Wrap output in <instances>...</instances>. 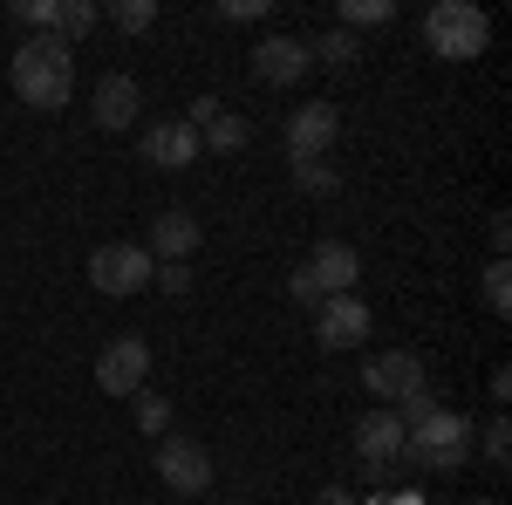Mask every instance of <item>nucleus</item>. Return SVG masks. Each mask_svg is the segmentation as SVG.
<instances>
[{
  "mask_svg": "<svg viewBox=\"0 0 512 505\" xmlns=\"http://www.w3.org/2000/svg\"><path fill=\"white\" fill-rule=\"evenodd\" d=\"M424 48H431L437 62H478L492 48L485 7H472V0H437L431 14H424Z\"/></svg>",
  "mask_w": 512,
  "mask_h": 505,
  "instance_id": "2",
  "label": "nucleus"
},
{
  "mask_svg": "<svg viewBox=\"0 0 512 505\" xmlns=\"http://www.w3.org/2000/svg\"><path fill=\"white\" fill-rule=\"evenodd\" d=\"M390 21H396L390 0H342V28H349V35L355 28H390Z\"/></svg>",
  "mask_w": 512,
  "mask_h": 505,
  "instance_id": "22",
  "label": "nucleus"
},
{
  "mask_svg": "<svg viewBox=\"0 0 512 505\" xmlns=\"http://www.w3.org/2000/svg\"><path fill=\"white\" fill-rule=\"evenodd\" d=\"M506 246H512V226H506V212L492 219V260H506Z\"/></svg>",
  "mask_w": 512,
  "mask_h": 505,
  "instance_id": "29",
  "label": "nucleus"
},
{
  "mask_svg": "<svg viewBox=\"0 0 512 505\" xmlns=\"http://www.w3.org/2000/svg\"><path fill=\"white\" fill-rule=\"evenodd\" d=\"M335 137H342V110H335V103H301V110L287 117V157H294V164L321 157Z\"/></svg>",
  "mask_w": 512,
  "mask_h": 505,
  "instance_id": "10",
  "label": "nucleus"
},
{
  "mask_svg": "<svg viewBox=\"0 0 512 505\" xmlns=\"http://www.w3.org/2000/svg\"><path fill=\"white\" fill-rule=\"evenodd\" d=\"M294 185H301L308 198H335V192H342V171L321 164V157H308V164H294Z\"/></svg>",
  "mask_w": 512,
  "mask_h": 505,
  "instance_id": "20",
  "label": "nucleus"
},
{
  "mask_svg": "<svg viewBox=\"0 0 512 505\" xmlns=\"http://www.w3.org/2000/svg\"><path fill=\"white\" fill-rule=\"evenodd\" d=\"M478 451H485V465H492V471H506V465H512V424H506V410H499L492 424L478 430Z\"/></svg>",
  "mask_w": 512,
  "mask_h": 505,
  "instance_id": "21",
  "label": "nucleus"
},
{
  "mask_svg": "<svg viewBox=\"0 0 512 505\" xmlns=\"http://www.w3.org/2000/svg\"><path fill=\"white\" fill-rule=\"evenodd\" d=\"M151 280H158L164 294H192V260H171V267H158Z\"/></svg>",
  "mask_w": 512,
  "mask_h": 505,
  "instance_id": "26",
  "label": "nucleus"
},
{
  "mask_svg": "<svg viewBox=\"0 0 512 505\" xmlns=\"http://www.w3.org/2000/svg\"><path fill=\"white\" fill-rule=\"evenodd\" d=\"M403 458L424 471H458L472 458V424L458 417V410H431V417H417L410 437H403Z\"/></svg>",
  "mask_w": 512,
  "mask_h": 505,
  "instance_id": "4",
  "label": "nucleus"
},
{
  "mask_svg": "<svg viewBox=\"0 0 512 505\" xmlns=\"http://www.w3.org/2000/svg\"><path fill=\"white\" fill-rule=\"evenodd\" d=\"M7 82H14V96L28 110H69V96H76V48L55 35H28L14 48V62H7Z\"/></svg>",
  "mask_w": 512,
  "mask_h": 505,
  "instance_id": "1",
  "label": "nucleus"
},
{
  "mask_svg": "<svg viewBox=\"0 0 512 505\" xmlns=\"http://www.w3.org/2000/svg\"><path fill=\"white\" fill-rule=\"evenodd\" d=\"M362 335H369V301H362V294H335V301H321V321H315L321 349H362Z\"/></svg>",
  "mask_w": 512,
  "mask_h": 505,
  "instance_id": "13",
  "label": "nucleus"
},
{
  "mask_svg": "<svg viewBox=\"0 0 512 505\" xmlns=\"http://www.w3.org/2000/svg\"><path fill=\"white\" fill-rule=\"evenodd\" d=\"M485 308L499 314V321L512 314V267H506V260H492V267H485Z\"/></svg>",
  "mask_w": 512,
  "mask_h": 505,
  "instance_id": "23",
  "label": "nucleus"
},
{
  "mask_svg": "<svg viewBox=\"0 0 512 505\" xmlns=\"http://www.w3.org/2000/svg\"><path fill=\"white\" fill-rule=\"evenodd\" d=\"M144 157L158 164V171H185V164H198V130L185 117H164L144 130Z\"/></svg>",
  "mask_w": 512,
  "mask_h": 505,
  "instance_id": "15",
  "label": "nucleus"
},
{
  "mask_svg": "<svg viewBox=\"0 0 512 505\" xmlns=\"http://www.w3.org/2000/svg\"><path fill=\"white\" fill-rule=\"evenodd\" d=\"M465 505H499V499H465Z\"/></svg>",
  "mask_w": 512,
  "mask_h": 505,
  "instance_id": "31",
  "label": "nucleus"
},
{
  "mask_svg": "<svg viewBox=\"0 0 512 505\" xmlns=\"http://www.w3.org/2000/svg\"><path fill=\"white\" fill-rule=\"evenodd\" d=\"M308 41H294V35H267L260 48H253V82H267V89H294V82L308 76Z\"/></svg>",
  "mask_w": 512,
  "mask_h": 505,
  "instance_id": "11",
  "label": "nucleus"
},
{
  "mask_svg": "<svg viewBox=\"0 0 512 505\" xmlns=\"http://www.w3.org/2000/svg\"><path fill=\"white\" fill-rule=\"evenodd\" d=\"M14 21L35 28V35H48V28H55V0H14Z\"/></svg>",
  "mask_w": 512,
  "mask_h": 505,
  "instance_id": "25",
  "label": "nucleus"
},
{
  "mask_svg": "<svg viewBox=\"0 0 512 505\" xmlns=\"http://www.w3.org/2000/svg\"><path fill=\"white\" fill-rule=\"evenodd\" d=\"M315 505H355V492H349V485H321Z\"/></svg>",
  "mask_w": 512,
  "mask_h": 505,
  "instance_id": "30",
  "label": "nucleus"
},
{
  "mask_svg": "<svg viewBox=\"0 0 512 505\" xmlns=\"http://www.w3.org/2000/svg\"><path fill=\"white\" fill-rule=\"evenodd\" d=\"M308 55H315V62H328V69H349L355 55H362V41H355L349 28H328L321 41H308Z\"/></svg>",
  "mask_w": 512,
  "mask_h": 505,
  "instance_id": "19",
  "label": "nucleus"
},
{
  "mask_svg": "<svg viewBox=\"0 0 512 505\" xmlns=\"http://www.w3.org/2000/svg\"><path fill=\"white\" fill-rule=\"evenodd\" d=\"M137 110H144V89H137L130 76H103L96 89H89V117H96V130H130Z\"/></svg>",
  "mask_w": 512,
  "mask_h": 505,
  "instance_id": "14",
  "label": "nucleus"
},
{
  "mask_svg": "<svg viewBox=\"0 0 512 505\" xmlns=\"http://www.w3.org/2000/svg\"><path fill=\"white\" fill-rule=\"evenodd\" d=\"M212 117H219V96H198V103H192V117H185V123H192V130H205Z\"/></svg>",
  "mask_w": 512,
  "mask_h": 505,
  "instance_id": "28",
  "label": "nucleus"
},
{
  "mask_svg": "<svg viewBox=\"0 0 512 505\" xmlns=\"http://www.w3.org/2000/svg\"><path fill=\"white\" fill-rule=\"evenodd\" d=\"M110 14H117V28H123V35H144V28L158 21V0H117Z\"/></svg>",
  "mask_w": 512,
  "mask_h": 505,
  "instance_id": "24",
  "label": "nucleus"
},
{
  "mask_svg": "<svg viewBox=\"0 0 512 505\" xmlns=\"http://www.w3.org/2000/svg\"><path fill=\"white\" fill-rule=\"evenodd\" d=\"M362 389H376L383 403H403V396H417L424 383V362H417V349H383L362 362Z\"/></svg>",
  "mask_w": 512,
  "mask_h": 505,
  "instance_id": "9",
  "label": "nucleus"
},
{
  "mask_svg": "<svg viewBox=\"0 0 512 505\" xmlns=\"http://www.w3.org/2000/svg\"><path fill=\"white\" fill-rule=\"evenodd\" d=\"M403 437H410V430H403L396 410H369V417L355 424V458L376 471V478H390V471L403 465Z\"/></svg>",
  "mask_w": 512,
  "mask_h": 505,
  "instance_id": "8",
  "label": "nucleus"
},
{
  "mask_svg": "<svg viewBox=\"0 0 512 505\" xmlns=\"http://www.w3.org/2000/svg\"><path fill=\"white\" fill-rule=\"evenodd\" d=\"M144 383H151V342L144 335H117L96 355V389L103 396H137Z\"/></svg>",
  "mask_w": 512,
  "mask_h": 505,
  "instance_id": "6",
  "label": "nucleus"
},
{
  "mask_svg": "<svg viewBox=\"0 0 512 505\" xmlns=\"http://www.w3.org/2000/svg\"><path fill=\"white\" fill-rule=\"evenodd\" d=\"M130 417H137L144 437H164V430H171V403H164L158 389H137V396H130Z\"/></svg>",
  "mask_w": 512,
  "mask_h": 505,
  "instance_id": "18",
  "label": "nucleus"
},
{
  "mask_svg": "<svg viewBox=\"0 0 512 505\" xmlns=\"http://www.w3.org/2000/svg\"><path fill=\"white\" fill-rule=\"evenodd\" d=\"M198 151H219V157H233L246 151V117H233V110H219V117L198 130Z\"/></svg>",
  "mask_w": 512,
  "mask_h": 505,
  "instance_id": "16",
  "label": "nucleus"
},
{
  "mask_svg": "<svg viewBox=\"0 0 512 505\" xmlns=\"http://www.w3.org/2000/svg\"><path fill=\"white\" fill-rule=\"evenodd\" d=\"M96 21H103V14H96V0H62V7H55V28H48V35H55V41H76V35H89Z\"/></svg>",
  "mask_w": 512,
  "mask_h": 505,
  "instance_id": "17",
  "label": "nucleus"
},
{
  "mask_svg": "<svg viewBox=\"0 0 512 505\" xmlns=\"http://www.w3.org/2000/svg\"><path fill=\"white\" fill-rule=\"evenodd\" d=\"M355 280H362V253H355L349 239H321L315 253L294 267L287 294L308 301V308H321V301H335V294H355Z\"/></svg>",
  "mask_w": 512,
  "mask_h": 505,
  "instance_id": "3",
  "label": "nucleus"
},
{
  "mask_svg": "<svg viewBox=\"0 0 512 505\" xmlns=\"http://www.w3.org/2000/svg\"><path fill=\"white\" fill-rule=\"evenodd\" d=\"M151 273H158V260L144 253V239H110V246H96V253H89V287H96V294H110V301L144 294V287H151Z\"/></svg>",
  "mask_w": 512,
  "mask_h": 505,
  "instance_id": "5",
  "label": "nucleus"
},
{
  "mask_svg": "<svg viewBox=\"0 0 512 505\" xmlns=\"http://www.w3.org/2000/svg\"><path fill=\"white\" fill-rule=\"evenodd\" d=\"M158 478H164V492L198 499V492H212V451L192 444V437H164L158 444Z\"/></svg>",
  "mask_w": 512,
  "mask_h": 505,
  "instance_id": "7",
  "label": "nucleus"
},
{
  "mask_svg": "<svg viewBox=\"0 0 512 505\" xmlns=\"http://www.w3.org/2000/svg\"><path fill=\"white\" fill-rule=\"evenodd\" d=\"M260 14H267V0H226L219 7V21H260Z\"/></svg>",
  "mask_w": 512,
  "mask_h": 505,
  "instance_id": "27",
  "label": "nucleus"
},
{
  "mask_svg": "<svg viewBox=\"0 0 512 505\" xmlns=\"http://www.w3.org/2000/svg\"><path fill=\"white\" fill-rule=\"evenodd\" d=\"M198 239H205L198 212L171 205V212H158V219H151V239H144V253H151L158 267H171V260H192V253H198Z\"/></svg>",
  "mask_w": 512,
  "mask_h": 505,
  "instance_id": "12",
  "label": "nucleus"
}]
</instances>
